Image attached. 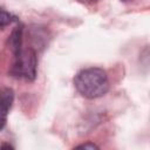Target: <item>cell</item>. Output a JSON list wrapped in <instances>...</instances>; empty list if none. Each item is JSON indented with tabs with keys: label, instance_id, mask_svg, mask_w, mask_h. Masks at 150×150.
Wrapping results in <instances>:
<instances>
[{
	"label": "cell",
	"instance_id": "obj_1",
	"mask_svg": "<svg viewBox=\"0 0 150 150\" xmlns=\"http://www.w3.org/2000/svg\"><path fill=\"white\" fill-rule=\"evenodd\" d=\"M109 79L102 68L90 67L80 70L74 77L75 89L86 98H97L109 90Z\"/></svg>",
	"mask_w": 150,
	"mask_h": 150
},
{
	"label": "cell",
	"instance_id": "obj_2",
	"mask_svg": "<svg viewBox=\"0 0 150 150\" xmlns=\"http://www.w3.org/2000/svg\"><path fill=\"white\" fill-rule=\"evenodd\" d=\"M13 63L9 74L16 79H22L26 81H33L36 77L38 68V56L36 50L33 47H22L13 53Z\"/></svg>",
	"mask_w": 150,
	"mask_h": 150
},
{
	"label": "cell",
	"instance_id": "obj_3",
	"mask_svg": "<svg viewBox=\"0 0 150 150\" xmlns=\"http://www.w3.org/2000/svg\"><path fill=\"white\" fill-rule=\"evenodd\" d=\"M14 101V91L11 88H4L1 91V130L6 124L7 114L11 110Z\"/></svg>",
	"mask_w": 150,
	"mask_h": 150
},
{
	"label": "cell",
	"instance_id": "obj_4",
	"mask_svg": "<svg viewBox=\"0 0 150 150\" xmlns=\"http://www.w3.org/2000/svg\"><path fill=\"white\" fill-rule=\"evenodd\" d=\"M18 21V18L12 15L11 13L6 12L5 9H1V18H0V22H1V28L4 29L7 25H11L12 22Z\"/></svg>",
	"mask_w": 150,
	"mask_h": 150
},
{
	"label": "cell",
	"instance_id": "obj_5",
	"mask_svg": "<svg viewBox=\"0 0 150 150\" xmlns=\"http://www.w3.org/2000/svg\"><path fill=\"white\" fill-rule=\"evenodd\" d=\"M77 149H98V146L95 144V143H91V142H87V143H83V144H80L76 146Z\"/></svg>",
	"mask_w": 150,
	"mask_h": 150
},
{
	"label": "cell",
	"instance_id": "obj_6",
	"mask_svg": "<svg viewBox=\"0 0 150 150\" xmlns=\"http://www.w3.org/2000/svg\"><path fill=\"white\" fill-rule=\"evenodd\" d=\"M79 2L83 4V5H87V6H90V5H95L97 4L100 0H77Z\"/></svg>",
	"mask_w": 150,
	"mask_h": 150
},
{
	"label": "cell",
	"instance_id": "obj_7",
	"mask_svg": "<svg viewBox=\"0 0 150 150\" xmlns=\"http://www.w3.org/2000/svg\"><path fill=\"white\" fill-rule=\"evenodd\" d=\"M121 1H123V2H129V1H131V0H121Z\"/></svg>",
	"mask_w": 150,
	"mask_h": 150
}]
</instances>
